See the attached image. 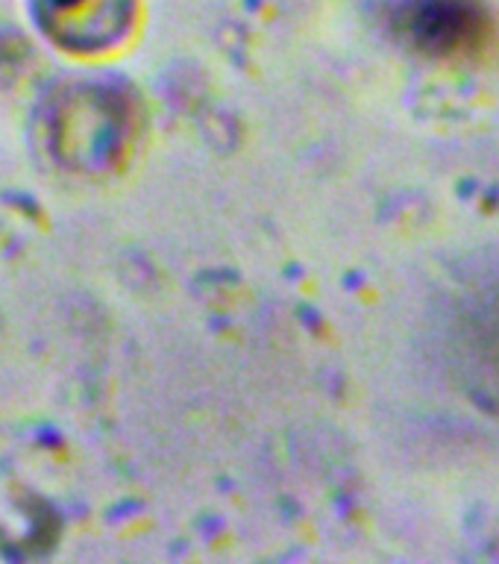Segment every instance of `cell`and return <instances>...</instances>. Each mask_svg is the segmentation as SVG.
<instances>
[{"label":"cell","instance_id":"cell-1","mask_svg":"<svg viewBox=\"0 0 499 564\" xmlns=\"http://www.w3.org/2000/svg\"><path fill=\"white\" fill-rule=\"evenodd\" d=\"M444 359L458 391L499 417V271L449 297Z\"/></svg>","mask_w":499,"mask_h":564}]
</instances>
